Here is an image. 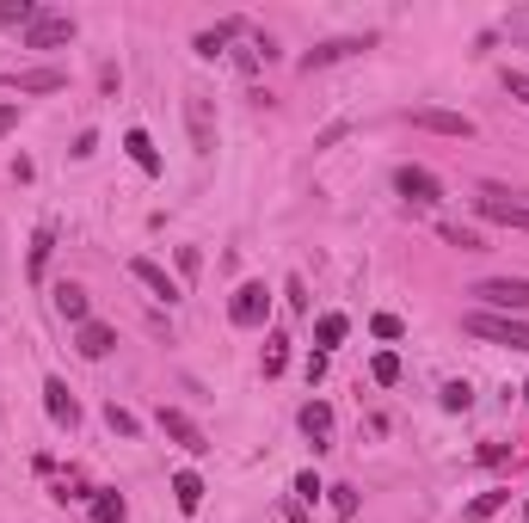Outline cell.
I'll use <instances>...</instances> for the list:
<instances>
[{"label": "cell", "instance_id": "cell-24", "mask_svg": "<svg viewBox=\"0 0 529 523\" xmlns=\"http://www.w3.org/2000/svg\"><path fill=\"white\" fill-rule=\"evenodd\" d=\"M345 333H351V320H345V314H320V320H315V345L320 351H333Z\"/></svg>", "mask_w": 529, "mask_h": 523}, {"label": "cell", "instance_id": "cell-14", "mask_svg": "<svg viewBox=\"0 0 529 523\" xmlns=\"http://www.w3.org/2000/svg\"><path fill=\"white\" fill-rule=\"evenodd\" d=\"M6 87H13V93H62L68 74L62 69H19V74H6Z\"/></svg>", "mask_w": 529, "mask_h": 523}, {"label": "cell", "instance_id": "cell-5", "mask_svg": "<svg viewBox=\"0 0 529 523\" xmlns=\"http://www.w3.org/2000/svg\"><path fill=\"white\" fill-rule=\"evenodd\" d=\"M394 191H400V197H406V204H419V209H431V204H443V179L431 173V167H413V161H406V167H400V173H394Z\"/></svg>", "mask_w": 529, "mask_h": 523}, {"label": "cell", "instance_id": "cell-27", "mask_svg": "<svg viewBox=\"0 0 529 523\" xmlns=\"http://www.w3.org/2000/svg\"><path fill=\"white\" fill-rule=\"evenodd\" d=\"M369 376H376V382H382V388H394V382H400V357H394V351H376V363H369Z\"/></svg>", "mask_w": 529, "mask_h": 523}, {"label": "cell", "instance_id": "cell-32", "mask_svg": "<svg viewBox=\"0 0 529 523\" xmlns=\"http://www.w3.org/2000/svg\"><path fill=\"white\" fill-rule=\"evenodd\" d=\"M369 333H376V339H400L406 326H400V314H376V320H369Z\"/></svg>", "mask_w": 529, "mask_h": 523}, {"label": "cell", "instance_id": "cell-37", "mask_svg": "<svg viewBox=\"0 0 529 523\" xmlns=\"http://www.w3.org/2000/svg\"><path fill=\"white\" fill-rule=\"evenodd\" d=\"M283 296H289V308H308V289H302V278L283 283Z\"/></svg>", "mask_w": 529, "mask_h": 523}, {"label": "cell", "instance_id": "cell-38", "mask_svg": "<svg viewBox=\"0 0 529 523\" xmlns=\"http://www.w3.org/2000/svg\"><path fill=\"white\" fill-rule=\"evenodd\" d=\"M474 455H480L487 468H498V462H505V455H511V450H505V444H480V450H474Z\"/></svg>", "mask_w": 529, "mask_h": 523}, {"label": "cell", "instance_id": "cell-18", "mask_svg": "<svg viewBox=\"0 0 529 523\" xmlns=\"http://www.w3.org/2000/svg\"><path fill=\"white\" fill-rule=\"evenodd\" d=\"M123 154H130V161H136V167H141L148 179L160 173V148L148 142V130H130V136H123Z\"/></svg>", "mask_w": 529, "mask_h": 523}, {"label": "cell", "instance_id": "cell-16", "mask_svg": "<svg viewBox=\"0 0 529 523\" xmlns=\"http://www.w3.org/2000/svg\"><path fill=\"white\" fill-rule=\"evenodd\" d=\"M50 252H56V222H37L32 252H25V271H32V283H43V271H50Z\"/></svg>", "mask_w": 529, "mask_h": 523}, {"label": "cell", "instance_id": "cell-9", "mask_svg": "<svg viewBox=\"0 0 529 523\" xmlns=\"http://www.w3.org/2000/svg\"><path fill=\"white\" fill-rule=\"evenodd\" d=\"M154 425H160V431L173 437L178 450H191V455H204V450H210V437H204V425H197V418H191V413H178V407H160V413H154Z\"/></svg>", "mask_w": 529, "mask_h": 523}, {"label": "cell", "instance_id": "cell-20", "mask_svg": "<svg viewBox=\"0 0 529 523\" xmlns=\"http://www.w3.org/2000/svg\"><path fill=\"white\" fill-rule=\"evenodd\" d=\"M173 499H178V511H197V505H204V474L178 468L173 474Z\"/></svg>", "mask_w": 529, "mask_h": 523}, {"label": "cell", "instance_id": "cell-22", "mask_svg": "<svg viewBox=\"0 0 529 523\" xmlns=\"http://www.w3.org/2000/svg\"><path fill=\"white\" fill-rule=\"evenodd\" d=\"M437 234H443V246H456V252H480V228H468V222H437Z\"/></svg>", "mask_w": 529, "mask_h": 523}, {"label": "cell", "instance_id": "cell-7", "mask_svg": "<svg viewBox=\"0 0 529 523\" xmlns=\"http://www.w3.org/2000/svg\"><path fill=\"white\" fill-rule=\"evenodd\" d=\"M265 314H271V289H265V283H241L234 302H228V320H234L241 333H252V326H265Z\"/></svg>", "mask_w": 529, "mask_h": 523}, {"label": "cell", "instance_id": "cell-26", "mask_svg": "<svg viewBox=\"0 0 529 523\" xmlns=\"http://www.w3.org/2000/svg\"><path fill=\"white\" fill-rule=\"evenodd\" d=\"M283 363H289V339L271 333V339H265V376H283Z\"/></svg>", "mask_w": 529, "mask_h": 523}, {"label": "cell", "instance_id": "cell-39", "mask_svg": "<svg viewBox=\"0 0 529 523\" xmlns=\"http://www.w3.org/2000/svg\"><path fill=\"white\" fill-rule=\"evenodd\" d=\"M511 37H529V6L524 13H511Z\"/></svg>", "mask_w": 529, "mask_h": 523}, {"label": "cell", "instance_id": "cell-19", "mask_svg": "<svg viewBox=\"0 0 529 523\" xmlns=\"http://www.w3.org/2000/svg\"><path fill=\"white\" fill-rule=\"evenodd\" d=\"M302 431L315 437V450H320V444L333 437V407H326V400H308V407H302Z\"/></svg>", "mask_w": 529, "mask_h": 523}, {"label": "cell", "instance_id": "cell-12", "mask_svg": "<svg viewBox=\"0 0 529 523\" xmlns=\"http://www.w3.org/2000/svg\"><path fill=\"white\" fill-rule=\"evenodd\" d=\"M43 413L56 418V425H80V400H74L68 394V382H62V376H43Z\"/></svg>", "mask_w": 529, "mask_h": 523}, {"label": "cell", "instance_id": "cell-33", "mask_svg": "<svg viewBox=\"0 0 529 523\" xmlns=\"http://www.w3.org/2000/svg\"><path fill=\"white\" fill-rule=\"evenodd\" d=\"M19 130V99H0V142Z\"/></svg>", "mask_w": 529, "mask_h": 523}, {"label": "cell", "instance_id": "cell-15", "mask_svg": "<svg viewBox=\"0 0 529 523\" xmlns=\"http://www.w3.org/2000/svg\"><path fill=\"white\" fill-rule=\"evenodd\" d=\"M247 32V19H222V25H210V32H197V43H191V50H197V56H222V50H228V43H234V37Z\"/></svg>", "mask_w": 529, "mask_h": 523}, {"label": "cell", "instance_id": "cell-2", "mask_svg": "<svg viewBox=\"0 0 529 523\" xmlns=\"http://www.w3.org/2000/svg\"><path fill=\"white\" fill-rule=\"evenodd\" d=\"M461 333H474V339H493V345H511V351H529V320H511V314L474 308L468 320H461Z\"/></svg>", "mask_w": 529, "mask_h": 523}, {"label": "cell", "instance_id": "cell-21", "mask_svg": "<svg viewBox=\"0 0 529 523\" xmlns=\"http://www.w3.org/2000/svg\"><path fill=\"white\" fill-rule=\"evenodd\" d=\"M505 505H511V492H505V487H493V492H480V499H474V505L461 511V523H487V518H498Z\"/></svg>", "mask_w": 529, "mask_h": 523}, {"label": "cell", "instance_id": "cell-41", "mask_svg": "<svg viewBox=\"0 0 529 523\" xmlns=\"http://www.w3.org/2000/svg\"><path fill=\"white\" fill-rule=\"evenodd\" d=\"M524 518H529V505H524Z\"/></svg>", "mask_w": 529, "mask_h": 523}, {"label": "cell", "instance_id": "cell-34", "mask_svg": "<svg viewBox=\"0 0 529 523\" xmlns=\"http://www.w3.org/2000/svg\"><path fill=\"white\" fill-rule=\"evenodd\" d=\"M197 265H204V252L197 246H178V278H197Z\"/></svg>", "mask_w": 529, "mask_h": 523}, {"label": "cell", "instance_id": "cell-30", "mask_svg": "<svg viewBox=\"0 0 529 523\" xmlns=\"http://www.w3.org/2000/svg\"><path fill=\"white\" fill-rule=\"evenodd\" d=\"M320 492H326V487H320V474H315V468H308V474H296V499H302V505H315Z\"/></svg>", "mask_w": 529, "mask_h": 523}, {"label": "cell", "instance_id": "cell-4", "mask_svg": "<svg viewBox=\"0 0 529 523\" xmlns=\"http://www.w3.org/2000/svg\"><path fill=\"white\" fill-rule=\"evenodd\" d=\"M474 216H480V222H498V228H517V234H529V204H511V191H505V185H480Z\"/></svg>", "mask_w": 529, "mask_h": 523}, {"label": "cell", "instance_id": "cell-17", "mask_svg": "<svg viewBox=\"0 0 529 523\" xmlns=\"http://www.w3.org/2000/svg\"><path fill=\"white\" fill-rule=\"evenodd\" d=\"M56 314H62L68 326H87V320H93V308H87V289H80V283H56Z\"/></svg>", "mask_w": 529, "mask_h": 523}, {"label": "cell", "instance_id": "cell-29", "mask_svg": "<svg viewBox=\"0 0 529 523\" xmlns=\"http://www.w3.org/2000/svg\"><path fill=\"white\" fill-rule=\"evenodd\" d=\"M105 425L117 431V437H136V431H141V425H136V413H130V407H117V400L105 407Z\"/></svg>", "mask_w": 529, "mask_h": 523}, {"label": "cell", "instance_id": "cell-13", "mask_svg": "<svg viewBox=\"0 0 529 523\" xmlns=\"http://www.w3.org/2000/svg\"><path fill=\"white\" fill-rule=\"evenodd\" d=\"M74 351H80L87 363H99V357L117 351V333H111L105 320H87V326H74Z\"/></svg>", "mask_w": 529, "mask_h": 523}, {"label": "cell", "instance_id": "cell-3", "mask_svg": "<svg viewBox=\"0 0 529 523\" xmlns=\"http://www.w3.org/2000/svg\"><path fill=\"white\" fill-rule=\"evenodd\" d=\"M406 124H413V130H431V136H456V142L480 136V124H474L468 111H443V105H419V111H406Z\"/></svg>", "mask_w": 529, "mask_h": 523}, {"label": "cell", "instance_id": "cell-11", "mask_svg": "<svg viewBox=\"0 0 529 523\" xmlns=\"http://www.w3.org/2000/svg\"><path fill=\"white\" fill-rule=\"evenodd\" d=\"M376 37H326L320 50H308L302 56V74H320V69H333V62H345V56H357V50H369Z\"/></svg>", "mask_w": 529, "mask_h": 523}, {"label": "cell", "instance_id": "cell-8", "mask_svg": "<svg viewBox=\"0 0 529 523\" xmlns=\"http://www.w3.org/2000/svg\"><path fill=\"white\" fill-rule=\"evenodd\" d=\"M74 25L68 13H37L32 25H25V50H62V43H74Z\"/></svg>", "mask_w": 529, "mask_h": 523}, {"label": "cell", "instance_id": "cell-35", "mask_svg": "<svg viewBox=\"0 0 529 523\" xmlns=\"http://www.w3.org/2000/svg\"><path fill=\"white\" fill-rule=\"evenodd\" d=\"M333 511H339V518H351V511H357V492L351 487H333Z\"/></svg>", "mask_w": 529, "mask_h": 523}, {"label": "cell", "instance_id": "cell-36", "mask_svg": "<svg viewBox=\"0 0 529 523\" xmlns=\"http://www.w3.org/2000/svg\"><path fill=\"white\" fill-rule=\"evenodd\" d=\"M93 148H99V136H93V130H80V136H74V148H68V154H74V161H87Z\"/></svg>", "mask_w": 529, "mask_h": 523}, {"label": "cell", "instance_id": "cell-40", "mask_svg": "<svg viewBox=\"0 0 529 523\" xmlns=\"http://www.w3.org/2000/svg\"><path fill=\"white\" fill-rule=\"evenodd\" d=\"M524 400H529V382H524Z\"/></svg>", "mask_w": 529, "mask_h": 523}, {"label": "cell", "instance_id": "cell-25", "mask_svg": "<svg viewBox=\"0 0 529 523\" xmlns=\"http://www.w3.org/2000/svg\"><path fill=\"white\" fill-rule=\"evenodd\" d=\"M37 13H43L37 0H0V25H19V32H25V25H32Z\"/></svg>", "mask_w": 529, "mask_h": 523}, {"label": "cell", "instance_id": "cell-28", "mask_svg": "<svg viewBox=\"0 0 529 523\" xmlns=\"http://www.w3.org/2000/svg\"><path fill=\"white\" fill-rule=\"evenodd\" d=\"M474 407V388L468 382H443V413H468Z\"/></svg>", "mask_w": 529, "mask_h": 523}, {"label": "cell", "instance_id": "cell-6", "mask_svg": "<svg viewBox=\"0 0 529 523\" xmlns=\"http://www.w3.org/2000/svg\"><path fill=\"white\" fill-rule=\"evenodd\" d=\"M185 124H191V148L197 154H215V111H210V93L204 87L185 93Z\"/></svg>", "mask_w": 529, "mask_h": 523}, {"label": "cell", "instance_id": "cell-1", "mask_svg": "<svg viewBox=\"0 0 529 523\" xmlns=\"http://www.w3.org/2000/svg\"><path fill=\"white\" fill-rule=\"evenodd\" d=\"M468 296H474L487 314H511V320L529 314V278H480Z\"/></svg>", "mask_w": 529, "mask_h": 523}, {"label": "cell", "instance_id": "cell-23", "mask_svg": "<svg viewBox=\"0 0 529 523\" xmlns=\"http://www.w3.org/2000/svg\"><path fill=\"white\" fill-rule=\"evenodd\" d=\"M87 523H130L123 492H93V518H87Z\"/></svg>", "mask_w": 529, "mask_h": 523}, {"label": "cell", "instance_id": "cell-10", "mask_svg": "<svg viewBox=\"0 0 529 523\" xmlns=\"http://www.w3.org/2000/svg\"><path fill=\"white\" fill-rule=\"evenodd\" d=\"M130 278H136L141 289L154 296V302H167V308H173V302H185V283L167 278V265H154V259H130Z\"/></svg>", "mask_w": 529, "mask_h": 523}, {"label": "cell", "instance_id": "cell-31", "mask_svg": "<svg viewBox=\"0 0 529 523\" xmlns=\"http://www.w3.org/2000/svg\"><path fill=\"white\" fill-rule=\"evenodd\" d=\"M505 93H511L517 105H529V74L524 69H505Z\"/></svg>", "mask_w": 529, "mask_h": 523}]
</instances>
